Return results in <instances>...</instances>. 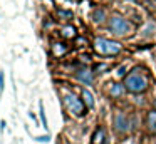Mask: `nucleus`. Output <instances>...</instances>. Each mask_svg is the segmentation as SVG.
I'll return each instance as SVG.
<instances>
[{"instance_id":"f257e3e1","label":"nucleus","mask_w":156,"mask_h":144,"mask_svg":"<svg viewBox=\"0 0 156 144\" xmlns=\"http://www.w3.org/2000/svg\"><path fill=\"white\" fill-rule=\"evenodd\" d=\"M124 86L131 92H144L148 89V79L144 74H141L139 70H133L124 80Z\"/></svg>"},{"instance_id":"f03ea898","label":"nucleus","mask_w":156,"mask_h":144,"mask_svg":"<svg viewBox=\"0 0 156 144\" xmlns=\"http://www.w3.org/2000/svg\"><path fill=\"white\" fill-rule=\"evenodd\" d=\"M94 49L98 50L99 54H102V55H116V54L121 52V44L114 42V40L99 37V39H96V42H94Z\"/></svg>"},{"instance_id":"7ed1b4c3","label":"nucleus","mask_w":156,"mask_h":144,"mask_svg":"<svg viewBox=\"0 0 156 144\" xmlns=\"http://www.w3.org/2000/svg\"><path fill=\"white\" fill-rule=\"evenodd\" d=\"M109 29L118 35H124V33L131 32V23L121 17H111L109 19Z\"/></svg>"},{"instance_id":"20e7f679","label":"nucleus","mask_w":156,"mask_h":144,"mask_svg":"<svg viewBox=\"0 0 156 144\" xmlns=\"http://www.w3.org/2000/svg\"><path fill=\"white\" fill-rule=\"evenodd\" d=\"M64 102H66V106H67V109L71 111V112H74L76 116H82V114L86 112L84 102H82L81 99H77L74 94H67V96L64 97Z\"/></svg>"},{"instance_id":"39448f33","label":"nucleus","mask_w":156,"mask_h":144,"mask_svg":"<svg viewBox=\"0 0 156 144\" xmlns=\"http://www.w3.org/2000/svg\"><path fill=\"white\" fill-rule=\"evenodd\" d=\"M114 126H116V129H118L119 132H128L129 131V122H128L126 114H122V112L116 114L114 116Z\"/></svg>"},{"instance_id":"423d86ee","label":"nucleus","mask_w":156,"mask_h":144,"mask_svg":"<svg viewBox=\"0 0 156 144\" xmlns=\"http://www.w3.org/2000/svg\"><path fill=\"white\" fill-rule=\"evenodd\" d=\"M76 77H77V79L81 80L82 84H86V86H91L92 80H94V76H92V72H91V70H87V69L79 70V72L76 74Z\"/></svg>"},{"instance_id":"0eeeda50","label":"nucleus","mask_w":156,"mask_h":144,"mask_svg":"<svg viewBox=\"0 0 156 144\" xmlns=\"http://www.w3.org/2000/svg\"><path fill=\"white\" fill-rule=\"evenodd\" d=\"M146 124H148L149 131L156 134V111H149L148 116H146Z\"/></svg>"},{"instance_id":"6e6552de","label":"nucleus","mask_w":156,"mask_h":144,"mask_svg":"<svg viewBox=\"0 0 156 144\" xmlns=\"http://www.w3.org/2000/svg\"><path fill=\"white\" fill-rule=\"evenodd\" d=\"M82 99H84V104L89 107V109H92V107H94V97H92V94L89 92L87 89L82 90Z\"/></svg>"},{"instance_id":"1a4fd4ad","label":"nucleus","mask_w":156,"mask_h":144,"mask_svg":"<svg viewBox=\"0 0 156 144\" xmlns=\"http://www.w3.org/2000/svg\"><path fill=\"white\" fill-rule=\"evenodd\" d=\"M104 142V129H98L92 137V144H102Z\"/></svg>"},{"instance_id":"9d476101","label":"nucleus","mask_w":156,"mask_h":144,"mask_svg":"<svg viewBox=\"0 0 156 144\" xmlns=\"http://www.w3.org/2000/svg\"><path fill=\"white\" fill-rule=\"evenodd\" d=\"M122 92H124V86H122V84H112V87H111V96L119 97Z\"/></svg>"},{"instance_id":"9b49d317","label":"nucleus","mask_w":156,"mask_h":144,"mask_svg":"<svg viewBox=\"0 0 156 144\" xmlns=\"http://www.w3.org/2000/svg\"><path fill=\"white\" fill-rule=\"evenodd\" d=\"M62 35H64L66 39H72V37H76V29L71 25L64 27V29H62Z\"/></svg>"},{"instance_id":"f8f14e48","label":"nucleus","mask_w":156,"mask_h":144,"mask_svg":"<svg viewBox=\"0 0 156 144\" xmlns=\"http://www.w3.org/2000/svg\"><path fill=\"white\" fill-rule=\"evenodd\" d=\"M66 50H67V49H66L64 44H59V42H55V44H54V54H55V55H62V54H64Z\"/></svg>"},{"instance_id":"ddd939ff","label":"nucleus","mask_w":156,"mask_h":144,"mask_svg":"<svg viewBox=\"0 0 156 144\" xmlns=\"http://www.w3.org/2000/svg\"><path fill=\"white\" fill-rule=\"evenodd\" d=\"M92 19H94L96 22H102V20H104V10L96 9L94 12H92Z\"/></svg>"},{"instance_id":"4468645a","label":"nucleus","mask_w":156,"mask_h":144,"mask_svg":"<svg viewBox=\"0 0 156 144\" xmlns=\"http://www.w3.org/2000/svg\"><path fill=\"white\" fill-rule=\"evenodd\" d=\"M39 109H41V121H42V124H44V127H47V119H45V114H44V106H42V102L39 104Z\"/></svg>"},{"instance_id":"2eb2a0df","label":"nucleus","mask_w":156,"mask_h":144,"mask_svg":"<svg viewBox=\"0 0 156 144\" xmlns=\"http://www.w3.org/2000/svg\"><path fill=\"white\" fill-rule=\"evenodd\" d=\"M59 17H62V19H71L72 17V12H69V10H59Z\"/></svg>"},{"instance_id":"dca6fc26","label":"nucleus","mask_w":156,"mask_h":144,"mask_svg":"<svg viewBox=\"0 0 156 144\" xmlns=\"http://www.w3.org/2000/svg\"><path fill=\"white\" fill-rule=\"evenodd\" d=\"M35 141H39V142H49L51 137H49V136H37V137H35Z\"/></svg>"},{"instance_id":"f3484780","label":"nucleus","mask_w":156,"mask_h":144,"mask_svg":"<svg viewBox=\"0 0 156 144\" xmlns=\"http://www.w3.org/2000/svg\"><path fill=\"white\" fill-rule=\"evenodd\" d=\"M109 69V65H106V64H98V65H96V70H98V72H102V70H108Z\"/></svg>"},{"instance_id":"a211bd4d","label":"nucleus","mask_w":156,"mask_h":144,"mask_svg":"<svg viewBox=\"0 0 156 144\" xmlns=\"http://www.w3.org/2000/svg\"><path fill=\"white\" fill-rule=\"evenodd\" d=\"M0 90H4V74L0 72Z\"/></svg>"},{"instance_id":"6ab92c4d","label":"nucleus","mask_w":156,"mask_h":144,"mask_svg":"<svg viewBox=\"0 0 156 144\" xmlns=\"http://www.w3.org/2000/svg\"><path fill=\"white\" fill-rule=\"evenodd\" d=\"M118 74H119V76H124V67H121V69H119V72H118Z\"/></svg>"},{"instance_id":"aec40b11","label":"nucleus","mask_w":156,"mask_h":144,"mask_svg":"<svg viewBox=\"0 0 156 144\" xmlns=\"http://www.w3.org/2000/svg\"><path fill=\"white\" fill-rule=\"evenodd\" d=\"M69 2H71V0H69ZM72 2H74V0H72Z\"/></svg>"}]
</instances>
